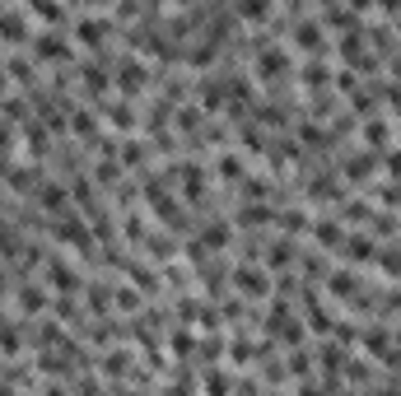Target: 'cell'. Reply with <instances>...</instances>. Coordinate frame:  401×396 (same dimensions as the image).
Returning <instances> with one entry per match:
<instances>
[{"instance_id":"cell-1","label":"cell","mask_w":401,"mask_h":396,"mask_svg":"<svg viewBox=\"0 0 401 396\" xmlns=\"http://www.w3.org/2000/svg\"><path fill=\"white\" fill-rule=\"evenodd\" d=\"M33 52L38 61H70V42L61 33H33Z\"/></svg>"},{"instance_id":"cell-2","label":"cell","mask_w":401,"mask_h":396,"mask_svg":"<svg viewBox=\"0 0 401 396\" xmlns=\"http://www.w3.org/2000/svg\"><path fill=\"white\" fill-rule=\"evenodd\" d=\"M285 70H290V52L285 47H262L257 52V75L262 79H280Z\"/></svg>"},{"instance_id":"cell-3","label":"cell","mask_w":401,"mask_h":396,"mask_svg":"<svg viewBox=\"0 0 401 396\" xmlns=\"http://www.w3.org/2000/svg\"><path fill=\"white\" fill-rule=\"evenodd\" d=\"M29 10H0V38L5 42H24L29 38Z\"/></svg>"},{"instance_id":"cell-4","label":"cell","mask_w":401,"mask_h":396,"mask_svg":"<svg viewBox=\"0 0 401 396\" xmlns=\"http://www.w3.org/2000/svg\"><path fill=\"white\" fill-rule=\"evenodd\" d=\"M117 89H122V93L145 89V65H140V61H122V65H117Z\"/></svg>"},{"instance_id":"cell-5","label":"cell","mask_w":401,"mask_h":396,"mask_svg":"<svg viewBox=\"0 0 401 396\" xmlns=\"http://www.w3.org/2000/svg\"><path fill=\"white\" fill-rule=\"evenodd\" d=\"M294 47L322 52V24H317V19H313V24H299V29H294Z\"/></svg>"},{"instance_id":"cell-6","label":"cell","mask_w":401,"mask_h":396,"mask_svg":"<svg viewBox=\"0 0 401 396\" xmlns=\"http://www.w3.org/2000/svg\"><path fill=\"white\" fill-rule=\"evenodd\" d=\"M313 238H317L322 247H345V233H340L336 224H331V219H322V224H313Z\"/></svg>"},{"instance_id":"cell-7","label":"cell","mask_w":401,"mask_h":396,"mask_svg":"<svg viewBox=\"0 0 401 396\" xmlns=\"http://www.w3.org/2000/svg\"><path fill=\"white\" fill-rule=\"evenodd\" d=\"M19 308L33 317V312H42V308H47V294L38 290V285H24V290H19Z\"/></svg>"},{"instance_id":"cell-8","label":"cell","mask_w":401,"mask_h":396,"mask_svg":"<svg viewBox=\"0 0 401 396\" xmlns=\"http://www.w3.org/2000/svg\"><path fill=\"white\" fill-rule=\"evenodd\" d=\"M29 15H33V19H42V24H65V19H70L61 5H29Z\"/></svg>"},{"instance_id":"cell-9","label":"cell","mask_w":401,"mask_h":396,"mask_svg":"<svg viewBox=\"0 0 401 396\" xmlns=\"http://www.w3.org/2000/svg\"><path fill=\"white\" fill-rule=\"evenodd\" d=\"M84 89H89V93H108V75H103V65H84Z\"/></svg>"},{"instance_id":"cell-10","label":"cell","mask_w":401,"mask_h":396,"mask_svg":"<svg viewBox=\"0 0 401 396\" xmlns=\"http://www.w3.org/2000/svg\"><path fill=\"white\" fill-rule=\"evenodd\" d=\"M238 290H247V294H266V275H262V271H238Z\"/></svg>"},{"instance_id":"cell-11","label":"cell","mask_w":401,"mask_h":396,"mask_svg":"<svg viewBox=\"0 0 401 396\" xmlns=\"http://www.w3.org/2000/svg\"><path fill=\"white\" fill-rule=\"evenodd\" d=\"M327 285H331V294H336V299H345V294H355V290H359L355 275H345V271H336L331 280H327Z\"/></svg>"},{"instance_id":"cell-12","label":"cell","mask_w":401,"mask_h":396,"mask_svg":"<svg viewBox=\"0 0 401 396\" xmlns=\"http://www.w3.org/2000/svg\"><path fill=\"white\" fill-rule=\"evenodd\" d=\"M219 177H224V182L243 177V159H233V154H219Z\"/></svg>"},{"instance_id":"cell-13","label":"cell","mask_w":401,"mask_h":396,"mask_svg":"<svg viewBox=\"0 0 401 396\" xmlns=\"http://www.w3.org/2000/svg\"><path fill=\"white\" fill-rule=\"evenodd\" d=\"M200 243L205 247H229V229H224V224H210V229L200 233Z\"/></svg>"},{"instance_id":"cell-14","label":"cell","mask_w":401,"mask_h":396,"mask_svg":"<svg viewBox=\"0 0 401 396\" xmlns=\"http://www.w3.org/2000/svg\"><path fill=\"white\" fill-rule=\"evenodd\" d=\"M112 126H126V131L136 126V112H131V103H117V107H112Z\"/></svg>"},{"instance_id":"cell-15","label":"cell","mask_w":401,"mask_h":396,"mask_svg":"<svg viewBox=\"0 0 401 396\" xmlns=\"http://www.w3.org/2000/svg\"><path fill=\"white\" fill-rule=\"evenodd\" d=\"M0 350H19V331L5 317H0Z\"/></svg>"},{"instance_id":"cell-16","label":"cell","mask_w":401,"mask_h":396,"mask_svg":"<svg viewBox=\"0 0 401 396\" xmlns=\"http://www.w3.org/2000/svg\"><path fill=\"white\" fill-rule=\"evenodd\" d=\"M304 84H327V65L322 61H317V65L308 61V65H304Z\"/></svg>"},{"instance_id":"cell-17","label":"cell","mask_w":401,"mask_h":396,"mask_svg":"<svg viewBox=\"0 0 401 396\" xmlns=\"http://www.w3.org/2000/svg\"><path fill=\"white\" fill-rule=\"evenodd\" d=\"M364 140H369V145H383V140H387V126H383V122H369V126H364Z\"/></svg>"},{"instance_id":"cell-18","label":"cell","mask_w":401,"mask_h":396,"mask_svg":"<svg viewBox=\"0 0 401 396\" xmlns=\"http://www.w3.org/2000/svg\"><path fill=\"white\" fill-rule=\"evenodd\" d=\"M290 252H294L290 243H276L271 247V266H290Z\"/></svg>"},{"instance_id":"cell-19","label":"cell","mask_w":401,"mask_h":396,"mask_svg":"<svg viewBox=\"0 0 401 396\" xmlns=\"http://www.w3.org/2000/svg\"><path fill=\"white\" fill-rule=\"evenodd\" d=\"M205 392H210V396H224V392H229V382L219 378V373H210V378H205Z\"/></svg>"},{"instance_id":"cell-20","label":"cell","mask_w":401,"mask_h":396,"mask_svg":"<svg viewBox=\"0 0 401 396\" xmlns=\"http://www.w3.org/2000/svg\"><path fill=\"white\" fill-rule=\"evenodd\" d=\"M70 126H75L79 136H89V131H93V117H84V112H75V117H70Z\"/></svg>"},{"instance_id":"cell-21","label":"cell","mask_w":401,"mask_h":396,"mask_svg":"<svg viewBox=\"0 0 401 396\" xmlns=\"http://www.w3.org/2000/svg\"><path fill=\"white\" fill-rule=\"evenodd\" d=\"M42 200H47V205H65V191H56V187H47V191H42Z\"/></svg>"},{"instance_id":"cell-22","label":"cell","mask_w":401,"mask_h":396,"mask_svg":"<svg viewBox=\"0 0 401 396\" xmlns=\"http://www.w3.org/2000/svg\"><path fill=\"white\" fill-rule=\"evenodd\" d=\"M5 89H10V79H5V65H0V93H5Z\"/></svg>"},{"instance_id":"cell-23","label":"cell","mask_w":401,"mask_h":396,"mask_svg":"<svg viewBox=\"0 0 401 396\" xmlns=\"http://www.w3.org/2000/svg\"><path fill=\"white\" fill-rule=\"evenodd\" d=\"M0 396H15V392H10V387H0Z\"/></svg>"}]
</instances>
